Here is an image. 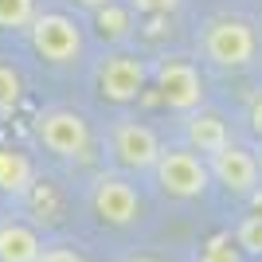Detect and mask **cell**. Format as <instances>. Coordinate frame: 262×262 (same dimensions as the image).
I'll use <instances>...</instances> for the list:
<instances>
[{
  "mask_svg": "<svg viewBox=\"0 0 262 262\" xmlns=\"http://www.w3.org/2000/svg\"><path fill=\"white\" fill-rule=\"evenodd\" d=\"M28 39H32V51L51 67L78 63L82 55V28L67 12H39L28 28Z\"/></svg>",
  "mask_w": 262,
  "mask_h": 262,
  "instance_id": "obj_6",
  "label": "cell"
},
{
  "mask_svg": "<svg viewBox=\"0 0 262 262\" xmlns=\"http://www.w3.org/2000/svg\"><path fill=\"white\" fill-rule=\"evenodd\" d=\"M137 16H164V12H176L180 0H125Z\"/></svg>",
  "mask_w": 262,
  "mask_h": 262,
  "instance_id": "obj_19",
  "label": "cell"
},
{
  "mask_svg": "<svg viewBox=\"0 0 262 262\" xmlns=\"http://www.w3.org/2000/svg\"><path fill=\"white\" fill-rule=\"evenodd\" d=\"M208 168H211V184H219L227 196L235 200H247L262 188V168H258V153H251L247 145L231 141L223 153L208 157Z\"/></svg>",
  "mask_w": 262,
  "mask_h": 262,
  "instance_id": "obj_9",
  "label": "cell"
},
{
  "mask_svg": "<svg viewBox=\"0 0 262 262\" xmlns=\"http://www.w3.org/2000/svg\"><path fill=\"white\" fill-rule=\"evenodd\" d=\"M153 78V71L145 67L141 55L133 51H114L106 55L98 63V75H94V82H98V94L106 102H114V106H129V102H137L145 94V82Z\"/></svg>",
  "mask_w": 262,
  "mask_h": 262,
  "instance_id": "obj_8",
  "label": "cell"
},
{
  "mask_svg": "<svg viewBox=\"0 0 262 262\" xmlns=\"http://www.w3.org/2000/svg\"><path fill=\"white\" fill-rule=\"evenodd\" d=\"M153 86L161 94V106H168L172 114H196L208 98V82L200 75V67L184 55H164L153 67Z\"/></svg>",
  "mask_w": 262,
  "mask_h": 262,
  "instance_id": "obj_4",
  "label": "cell"
},
{
  "mask_svg": "<svg viewBox=\"0 0 262 262\" xmlns=\"http://www.w3.org/2000/svg\"><path fill=\"white\" fill-rule=\"evenodd\" d=\"M153 180L168 200H204L211 188V168L188 145H168L153 168Z\"/></svg>",
  "mask_w": 262,
  "mask_h": 262,
  "instance_id": "obj_2",
  "label": "cell"
},
{
  "mask_svg": "<svg viewBox=\"0 0 262 262\" xmlns=\"http://www.w3.org/2000/svg\"><path fill=\"white\" fill-rule=\"evenodd\" d=\"M90 20H94L98 39H106V43H125L133 35V28H137V12H133L125 0H110V4L90 12Z\"/></svg>",
  "mask_w": 262,
  "mask_h": 262,
  "instance_id": "obj_12",
  "label": "cell"
},
{
  "mask_svg": "<svg viewBox=\"0 0 262 262\" xmlns=\"http://www.w3.org/2000/svg\"><path fill=\"white\" fill-rule=\"evenodd\" d=\"M35 16V0H0V32H28Z\"/></svg>",
  "mask_w": 262,
  "mask_h": 262,
  "instance_id": "obj_16",
  "label": "cell"
},
{
  "mask_svg": "<svg viewBox=\"0 0 262 262\" xmlns=\"http://www.w3.org/2000/svg\"><path fill=\"white\" fill-rule=\"evenodd\" d=\"M200 51L219 71H243L258 55V32L243 16H211L200 32Z\"/></svg>",
  "mask_w": 262,
  "mask_h": 262,
  "instance_id": "obj_1",
  "label": "cell"
},
{
  "mask_svg": "<svg viewBox=\"0 0 262 262\" xmlns=\"http://www.w3.org/2000/svg\"><path fill=\"white\" fill-rule=\"evenodd\" d=\"M258 168H262V157H258Z\"/></svg>",
  "mask_w": 262,
  "mask_h": 262,
  "instance_id": "obj_23",
  "label": "cell"
},
{
  "mask_svg": "<svg viewBox=\"0 0 262 262\" xmlns=\"http://www.w3.org/2000/svg\"><path fill=\"white\" fill-rule=\"evenodd\" d=\"M75 4H82V8L94 12V8H102V4H110V0H75Z\"/></svg>",
  "mask_w": 262,
  "mask_h": 262,
  "instance_id": "obj_22",
  "label": "cell"
},
{
  "mask_svg": "<svg viewBox=\"0 0 262 262\" xmlns=\"http://www.w3.org/2000/svg\"><path fill=\"white\" fill-rule=\"evenodd\" d=\"M24 106V75L0 59V118H12Z\"/></svg>",
  "mask_w": 262,
  "mask_h": 262,
  "instance_id": "obj_15",
  "label": "cell"
},
{
  "mask_svg": "<svg viewBox=\"0 0 262 262\" xmlns=\"http://www.w3.org/2000/svg\"><path fill=\"white\" fill-rule=\"evenodd\" d=\"M43 235L24 223V219H4L0 223V262H39Z\"/></svg>",
  "mask_w": 262,
  "mask_h": 262,
  "instance_id": "obj_11",
  "label": "cell"
},
{
  "mask_svg": "<svg viewBox=\"0 0 262 262\" xmlns=\"http://www.w3.org/2000/svg\"><path fill=\"white\" fill-rule=\"evenodd\" d=\"M247 125H251V133L262 141V90L251 98V106H247Z\"/></svg>",
  "mask_w": 262,
  "mask_h": 262,
  "instance_id": "obj_20",
  "label": "cell"
},
{
  "mask_svg": "<svg viewBox=\"0 0 262 262\" xmlns=\"http://www.w3.org/2000/svg\"><path fill=\"white\" fill-rule=\"evenodd\" d=\"M235 243H239V251L247 254L251 262H262V211L239 219V227H235Z\"/></svg>",
  "mask_w": 262,
  "mask_h": 262,
  "instance_id": "obj_17",
  "label": "cell"
},
{
  "mask_svg": "<svg viewBox=\"0 0 262 262\" xmlns=\"http://www.w3.org/2000/svg\"><path fill=\"white\" fill-rule=\"evenodd\" d=\"M90 211L106 227H133L141 219V192L125 172H102L90 184Z\"/></svg>",
  "mask_w": 262,
  "mask_h": 262,
  "instance_id": "obj_7",
  "label": "cell"
},
{
  "mask_svg": "<svg viewBox=\"0 0 262 262\" xmlns=\"http://www.w3.org/2000/svg\"><path fill=\"white\" fill-rule=\"evenodd\" d=\"M106 145H110V161L121 172H153L164 153L161 133L149 121H137V118H118L110 125Z\"/></svg>",
  "mask_w": 262,
  "mask_h": 262,
  "instance_id": "obj_3",
  "label": "cell"
},
{
  "mask_svg": "<svg viewBox=\"0 0 262 262\" xmlns=\"http://www.w3.org/2000/svg\"><path fill=\"white\" fill-rule=\"evenodd\" d=\"M196 262H251V258L239 251V243H235V235H231V231H215V235H208V239H204Z\"/></svg>",
  "mask_w": 262,
  "mask_h": 262,
  "instance_id": "obj_14",
  "label": "cell"
},
{
  "mask_svg": "<svg viewBox=\"0 0 262 262\" xmlns=\"http://www.w3.org/2000/svg\"><path fill=\"white\" fill-rule=\"evenodd\" d=\"M39 262H90L86 254H82V247H75V243H43V251H39Z\"/></svg>",
  "mask_w": 262,
  "mask_h": 262,
  "instance_id": "obj_18",
  "label": "cell"
},
{
  "mask_svg": "<svg viewBox=\"0 0 262 262\" xmlns=\"http://www.w3.org/2000/svg\"><path fill=\"white\" fill-rule=\"evenodd\" d=\"M35 188V164L28 153L0 145V192L4 196H28Z\"/></svg>",
  "mask_w": 262,
  "mask_h": 262,
  "instance_id": "obj_13",
  "label": "cell"
},
{
  "mask_svg": "<svg viewBox=\"0 0 262 262\" xmlns=\"http://www.w3.org/2000/svg\"><path fill=\"white\" fill-rule=\"evenodd\" d=\"M35 137H39V145H43L51 157H59V161L86 157L90 141H94L86 114H78V110H71V106L43 110V114L35 118Z\"/></svg>",
  "mask_w": 262,
  "mask_h": 262,
  "instance_id": "obj_5",
  "label": "cell"
},
{
  "mask_svg": "<svg viewBox=\"0 0 262 262\" xmlns=\"http://www.w3.org/2000/svg\"><path fill=\"white\" fill-rule=\"evenodd\" d=\"M125 262H168V258H161V254H149V251H137V254H129Z\"/></svg>",
  "mask_w": 262,
  "mask_h": 262,
  "instance_id": "obj_21",
  "label": "cell"
},
{
  "mask_svg": "<svg viewBox=\"0 0 262 262\" xmlns=\"http://www.w3.org/2000/svg\"><path fill=\"white\" fill-rule=\"evenodd\" d=\"M184 145L208 161V157L223 153L231 145V129H227V121L219 118V114L196 110V114H188V121H184Z\"/></svg>",
  "mask_w": 262,
  "mask_h": 262,
  "instance_id": "obj_10",
  "label": "cell"
}]
</instances>
